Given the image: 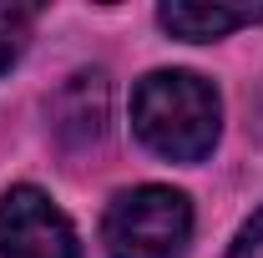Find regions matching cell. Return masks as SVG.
<instances>
[{"label":"cell","mask_w":263,"mask_h":258,"mask_svg":"<svg viewBox=\"0 0 263 258\" xmlns=\"http://www.w3.org/2000/svg\"><path fill=\"white\" fill-rule=\"evenodd\" d=\"M223 106L193 71H152L132 91V132L167 162H202L218 142Z\"/></svg>","instance_id":"cell-1"},{"label":"cell","mask_w":263,"mask_h":258,"mask_svg":"<svg viewBox=\"0 0 263 258\" xmlns=\"http://www.w3.org/2000/svg\"><path fill=\"white\" fill-rule=\"evenodd\" d=\"M101 243L111 258H187L193 202L157 182L117 193L101 218Z\"/></svg>","instance_id":"cell-2"},{"label":"cell","mask_w":263,"mask_h":258,"mask_svg":"<svg viewBox=\"0 0 263 258\" xmlns=\"http://www.w3.org/2000/svg\"><path fill=\"white\" fill-rule=\"evenodd\" d=\"M223 258H263V208L238 228V238H233V248Z\"/></svg>","instance_id":"cell-7"},{"label":"cell","mask_w":263,"mask_h":258,"mask_svg":"<svg viewBox=\"0 0 263 258\" xmlns=\"http://www.w3.org/2000/svg\"><path fill=\"white\" fill-rule=\"evenodd\" d=\"M51 117H56V132H61L66 147H91L106 132V76L101 71H81L71 76L56 101H51Z\"/></svg>","instance_id":"cell-4"},{"label":"cell","mask_w":263,"mask_h":258,"mask_svg":"<svg viewBox=\"0 0 263 258\" xmlns=\"http://www.w3.org/2000/svg\"><path fill=\"white\" fill-rule=\"evenodd\" d=\"M26 41H31V10L26 5H0V76L21 61Z\"/></svg>","instance_id":"cell-6"},{"label":"cell","mask_w":263,"mask_h":258,"mask_svg":"<svg viewBox=\"0 0 263 258\" xmlns=\"http://www.w3.org/2000/svg\"><path fill=\"white\" fill-rule=\"evenodd\" d=\"M157 21L182 41H218V35L238 31V26L263 21V5H253V0H243V5H228V0H167L157 10Z\"/></svg>","instance_id":"cell-5"},{"label":"cell","mask_w":263,"mask_h":258,"mask_svg":"<svg viewBox=\"0 0 263 258\" xmlns=\"http://www.w3.org/2000/svg\"><path fill=\"white\" fill-rule=\"evenodd\" d=\"M0 258H81V243L41 188H10L0 197Z\"/></svg>","instance_id":"cell-3"}]
</instances>
